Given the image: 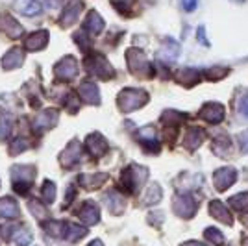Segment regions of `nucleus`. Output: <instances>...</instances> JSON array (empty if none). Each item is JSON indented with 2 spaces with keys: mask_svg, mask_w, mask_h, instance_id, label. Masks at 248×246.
Here are the masks:
<instances>
[{
  "mask_svg": "<svg viewBox=\"0 0 248 246\" xmlns=\"http://www.w3.org/2000/svg\"><path fill=\"white\" fill-rule=\"evenodd\" d=\"M146 100H148V94H146V91H143V89H124V91H121L119 98H117L119 108H121V111H124V113L139 109L141 106H145Z\"/></svg>",
  "mask_w": 248,
  "mask_h": 246,
  "instance_id": "f257e3e1",
  "label": "nucleus"
},
{
  "mask_svg": "<svg viewBox=\"0 0 248 246\" xmlns=\"http://www.w3.org/2000/svg\"><path fill=\"white\" fill-rule=\"evenodd\" d=\"M209 213H211V216H215L217 220L224 222V224H228V226L233 224V216L230 213V209H228L222 202H218V200H213V202L209 204Z\"/></svg>",
  "mask_w": 248,
  "mask_h": 246,
  "instance_id": "9b49d317",
  "label": "nucleus"
},
{
  "mask_svg": "<svg viewBox=\"0 0 248 246\" xmlns=\"http://www.w3.org/2000/svg\"><path fill=\"white\" fill-rule=\"evenodd\" d=\"M80 96H82L85 102H89V104H98V102H100L98 89H96V85H94V83H91V82L82 83V87H80Z\"/></svg>",
  "mask_w": 248,
  "mask_h": 246,
  "instance_id": "a878e982",
  "label": "nucleus"
},
{
  "mask_svg": "<svg viewBox=\"0 0 248 246\" xmlns=\"http://www.w3.org/2000/svg\"><path fill=\"white\" fill-rule=\"evenodd\" d=\"M89 246H104V245L100 243V241H93V243H91Z\"/></svg>",
  "mask_w": 248,
  "mask_h": 246,
  "instance_id": "09e8293b",
  "label": "nucleus"
},
{
  "mask_svg": "<svg viewBox=\"0 0 248 246\" xmlns=\"http://www.w3.org/2000/svg\"><path fill=\"white\" fill-rule=\"evenodd\" d=\"M106 200H108V207H109V211L115 213V215H121L124 211V205H126V200H124L123 195H119L117 191H111L109 195L106 196Z\"/></svg>",
  "mask_w": 248,
  "mask_h": 246,
  "instance_id": "bb28decb",
  "label": "nucleus"
},
{
  "mask_svg": "<svg viewBox=\"0 0 248 246\" xmlns=\"http://www.w3.org/2000/svg\"><path fill=\"white\" fill-rule=\"evenodd\" d=\"M161 187L157 184H152L148 189H146V193H145V196H143V204L145 205H154V204H157L159 200H161Z\"/></svg>",
  "mask_w": 248,
  "mask_h": 246,
  "instance_id": "cd10ccee",
  "label": "nucleus"
},
{
  "mask_svg": "<svg viewBox=\"0 0 248 246\" xmlns=\"http://www.w3.org/2000/svg\"><path fill=\"white\" fill-rule=\"evenodd\" d=\"M111 4H113L119 11H124V10H128V8L134 4V0H111Z\"/></svg>",
  "mask_w": 248,
  "mask_h": 246,
  "instance_id": "a19ab883",
  "label": "nucleus"
},
{
  "mask_svg": "<svg viewBox=\"0 0 248 246\" xmlns=\"http://www.w3.org/2000/svg\"><path fill=\"white\" fill-rule=\"evenodd\" d=\"M24 144H26L24 141H17V143L13 144V148H11V154H17L19 150H24V148H26Z\"/></svg>",
  "mask_w": 248,
  "mask_h": 246,
  "instance_id": "a18cd8bd",
  "label": "nucleus"
},
{
  "mask_svg": "<svg viewBox=\"0 0 248 246\" xmlns=\"http://www.w3.org/2000/svg\"><path fill=\"white\" fill-rule=\"evenodd\" d=\"M104 28V19L96 13V11H91L89 15H87V19L83 22V30L89 31V33H100Z\"/></svg>",
  "mask_w": 248,
  "mask_h": 246,
  "instance_id": "4be33fe9",
  "label": "nucleus"
},
{
  "mask_svg": "<svg viewBox=\"0 0 248 246\" xmlns=\"http://www.w3.org/2000/svg\"><path fill=\"white\" fill-rule=\"evenodd\" d=\"M11 128H13V117L8 113H0V137L10 135Z\"/></svg>",
  "mask_w": 248,
  "mask_h": 246,
  "instance_id": "7c9ffc66",
  "label": "nucleus"
},
{
  "mask_svg": "<svg viewBox=\"0 0 248 246\" xmlns=\"http://www.w3.org/2000/svg\"><path fill=\"white\" fill-rule=\"evenodd\" d=\"M137 137H139V141L145 144L146 148L157 150V146H159V143H157V134H155V130L152 128V126H145V128H141V130H139V134H137Z\"/></svg>",
  "mask_w": 248,
  "mask_h": 246,
  "instance_id": "aec40b11",
  "label": "nucleus"
},
{
  "mask_svg": "<svg viewBox=\"0 0 248 246\" xmlns=\"http://www.w3.org/2000/svg\"><path fill=\"white\" fill-rule=\"evenodd\" d=\"M54 72H56V76H58V78H63V80H73L74 76H76V72H78V63H76L74 58L67 56L65 60H62V62L54 67Z\"/></svg>",
  "mask_w": 248,
  "mask_h": 246,
  "instance_id": "1a4fd4ad",
  "label": "nucleus"
},
{
  "mask_svg": "<svg viewBox=\"0 0 248 246\" xmlns=\"http://www.w3.org/2000/svg\"><path fill=\"white\" fill-rule=\"evenodd\" d=\"M85 67H87V71H91L93 74H96L98 78H102V80H108V78L113 76L111 65L106 62L102 56H96V58H93V60H87Z\"/></svg>",
  "mask_w": 248,
  "mask_h": 246,
  "instance_id": "0eeeda50",
  "label": "nucleus"
},
{
  "mask_svg": "<svg viewBox=\"0 0 248 246\" xmlns=\"http://www.w3.org/2000/svg\"><path fill=\"white\" fill-rule=\"evenodd\" d=\"M178 56H180V45L174 39H167L157 52V58L163 62H174Z\"/></svg>",
  "mask_w": 248,
  "mask_h": 246,
  "instance_id": "4468645a",
  "label": "nucleus"
},
{
  "mask_svg": "<svg viewBox=\"0 0 248 246\" xmlns=\"http://www.w3.org/2000/svg\"><path fill=\"white\" fill-rule=\"evenodd\" d=\"M30 209L33 215H39V216H45L46 215V209L45 207H41V204L39 202H30Z\"/></svg>",
  "mask_w": 248,
  "mask_h": 246,
  "instance_id": "79ce46f5",
  "label": "nucleus"
},
{
  "mask_svg": "<svg viewBox=\"0 0 248 246\" xmlns=\"http://www.w3.org/2000/svg\"><path fill=\"white\" fill-rule=\"evenodd\" d=\"M200 78H202V74L197 69H182V71L176 72V82L182 83V85H187V87L198 83Z\"/></svg>",
  "mask_w": 248,
  "mask_h": 246,
  "instance_id": "a211bd4d",
  "label": "nucleus"
},
{
  "mask_svg": "<svg viewBox=\"0 0 248 246\" xmlns=\"http://www.w3.org/2000/svg\"><path fill=\"white\" fill-rule=\"evenodd\" d=\"M213 182H215L217 191L222 193V191H226L228 187H232V185L237 182V170L233 167H222V169L215 170Z\"/></svg>",
  "mask_w": 248,
  "mask_h": 246,
  "instance_id": "423d86ee",
  "label": "nucleus"
},
{
  "mask_svg": "<svg viewBox=\"0 0 248 246\" xmlns=\"http://www.w3.org/2000/svg\"><path fill=\"white\" fill-rule=\"evenodd\" d=\"M200 117L211 124H217L224 119V106L217 102H207L200 109Z\"/></svg>",
  "mask_w": 248,
  "mask_h": 246,
  "instance_id": "6e6552de",
  "label": "nucleus"
},
{
  "mask_svg": "<svg viewBox=\"0 0 248 246\" xmlns=\"http://www.w3.org/2000/svg\"><path fill=\"white\" fill-rule=\"evenodd\" d=\"M15 10L21 11L22 15L26 17H33V15H39L43 10L41 2L37 0H15Z\"/></svg>",
  "mask_w": 248,
  "mask_h": 246,
  "instance_id": "dca6fc26",
  "label": "nucleus"
},
{
  "mask_svg": "<svg viewBox=\"0 0 248 246\" xmlns=\"http://www.w3.org/2000/svg\"><path fill=\"white\" fill-rule=\"evenodd\" d=\"M67 230H69V235H67L69 241H78V239H82L87 233L85 228H80V226H74V224H67Z\"/></svg>",
  "mask_w": 248,
  "mask_h": 246,
  "instance_id": "72a5a7b5",
  "label": "nucleus"
},
{
  "mask_svg": "<svg viewBox=\"0 0 248 246\" xmlns=\"http://www.w3.org/2000/svg\"><path fill=\"white\" fill-rule=\"evenodd\" d=\"M172 207H174V213L182 218H191L197 213L198 205L197 200L193 198L191 193H178L172 200Z\"/></svg>",
  "mask_w": 248,
  "mask_h": 246,
  "instance_id": "f03ea898",
  "label": "nucleus"
},
{
  "mask_svg": "<svg viewBox=\"0 0 248 246\" xmlns=\"http://www.w3.org/2000/svg\"><path fill=\"white\" fill-rule=\"evenodd\" d=\"M213 150H215V154L220 155V157H228L230 152H232V139H230L226 134L217 135V139L213 141Z\"/></svg>",
  "mask_w": 248,
  "mask_h": 246,
  "instance_id": "5701e85b",
  "label": "nucleus"
},
{
  "mask_svg": "<svg viewBox=\"0 0 248 246\" xmlns=\"http://www.w3.org/2000/svg\"><path fill=\"white\" fill-rule=\"evenodd\" d=\"M11 174H13V187L17 189V193H26V189L30 187L31 178L35 174V167L31 165H17L11 169Z\"/></svg>",
  "mask_w": 248,
  "mask_h": 246,
  "instance_id": "7ed1b4c3",
  "label": "nucleus"
},
{
  "mask_svg": "<svg viewBox=\"0 0 248 246\" xmlns=\"http://www.w3.org/2000/svg\"><path fill=\"white\" fill-rule=\"evenodd\" d=\"M146 174H148V170H146L145 167H139V165H130V167L124 170L123 184L126 185V189H128L130 193H135V191H137L141 185L145 184Z\"/></svg>",
  "mask_w": 248,
  "mask_h": 246,
  "instance_id": "20e7f679",
  "label": "nucleus"
},
{
  "mask_svg": "<svg viewBox=\"0 0 248 246\" xmlns=\"http://www.w3.org/2000/svg\"><path fill=\"white\" fill-rule=\"evenodd\" d=\"M237 111L241 117L248 119V91H245L237 98Z\"/></svg>",
  "mask_w": 248,
  "mask_h": 246,
  "instance_id": "f704fd0d",
  "label": "nucleus"
},
{
  "mask_svg": "<svg viewBox=\"0 0 248 246\" xmlns=\"http://www.w3.org/2000/svg\"><path fill=\"white\" fill-rule=\"evenodd\" d=\"M4 22H6V24H4V26H6L4 30L8 31V35H11V37H19V35L22 33V28L13 21L11 17H4Z\"/></svg>",
  "mask_w": 248,
  "mask_h": 246,
  "instance_id": "473e14b6",
  "label": "nucleus"
},
{
  "mask_svg": "<svg viewBox=\"0 0 248 246\" xmlns=\"http://www.w3.org/2000/svg\"><path fill=\"white\" fill-rule=\"evenodd\" d=\"M204 235H206L207 241H211L213 245H217V246L224 245V235L218 231L217 228H207L206 231H204Z\"/></svg>",
  "mask_w": 248,
  "mask_h": 246,
  "instance_id": "2f4dec72",
  "label": "nucleus"
},
{
  "mask_svg": "<svg viewBox=\"0 0 248 246\" xmlns=\"http://www.w3.org/2000/svg\"><path fill=\"white\" fill-rule=\"evenodd\" d=\"M182 6L186 11H195L198 6V0H182Z\"/></svg>",
  "mask_w": 248,
  "mask_h": 246,
  "instance_id": "37998d69",
  "label": "nucleus"
},
{
  "mask_svg": "<svg viewBox=\"0 0 248 246\" xmlns=\"http://www.w3.org/2000/svg\"><path fill=\"white\" fill-rule=\"evenodd\" d=\"M235 2H245V0H235Z\"/></svg>",
  "mask_w": 248,
  "mask_h": 246,
  "instance_id": "3c124183",
  "label": "nucleus"
},
{
  "mask_svg": "<svg viewBox=\"0 0 248 246\" xmlns=\"http://www.w3.org/2000/svg\"><path fill=\"white\" fill-rule=\"evenodd\" d=\"M245 246H248V239H245Z\"/></svg>",
  "mask_w": 248,
  "mask_h": 246,
  "instance_id": "8fccbe9b",
  "label": "nucleus"
},
{
  "mask_svg": "<svg viewBox=\"0 0 248 246\" xmlns=\"http://www.w3.org/2000/svg\"><path fill=\"white\" fill-rule=\"evenodd\" d=\"M126 60H128V67L130 71L137 74V76H150V63L146 62L145 54L139 50V48H130L126 52Z\"/></svg>",
  "mask_w": 248,
  "mask_h": 246,
  "instance_id": "39448f33",
  "label": "nucleus"
},
{
  "mask_svg": "<svg viewBox=\"0 0 248 246\" xmlns=\"http://www.w3.org/2000/svg\"><path fill=\"white\" fill-rule=\"evenodd\" d=\"M204 141H206V132H204L202 128H191V130L187 132L184 144H186V148L189 152H195Z\"/></svg>",
  "mask_w": 248,
  "mask_h": 246,
  "instance_id": "f8f14e48",
  "label": "nucleus"
},
{
  "mask_svg": "<svg viewBox=\"0 0 248 246\" xmlns=\"http://www.w3.org/2000/svg\"><path fill=\"white\" fill-rule=\"evenodd\" d=\"M182 246H206L204 243H198V241H189V243H186V245Z\"/></svg>",
  "mask_w": 248,
  "mask_h": 246,
  "instance_id": "de8ad7c7",
  "label": "nucleus"
},
{
  "mask_svg": "<svg viewBox=\"0 0 248 246\" xmlns=\"http://www.w3.org/2000/svg\"><path fill=\"white\" fill-rule=\"evenodd\" d=\"M184 121V115L182 113H176V111H165L163 113V123L170 124V123H182Z\"/></svg>",
  "mask_w": 248,
  "mask_h": 246,
  "instance_id": "58836bf2",
  "label": "nucleus"
},
{
  "mask_svg": "<svg viewBox=\"0 0 248 246\" xmlns=\"http://www.w3.org/2000/svg\"><path fill=\"white\" fill-rule=\"evenodd\" d=\"M237 143H239L241 152H243V154H248V132H241V134L237 135Z\"/></svg>",
  "mask_w": 248,
  "mask_h": 246,
  "instance_id": "ea45409f",
  "label": "nucleus"
},
{
  "mask_svg": "<svg viewBox=\"0 0 248 246\" xmlns=\"http://www.w3.org/2000/svg\"><path fill=\"white\" fill-rule=\"evenodd\" d=\"M80 11H82V2H80V0H71V2L65 6V10H63L62 24H65V26L74 24L76 19L80 17Z\"/></svg>",
  "mask_w": 248,
  "mask_h": 246,
  "instance_id": "ddd939ff",
  "label": "nucleus"
},
{
  "mask_svg": "<svg viewBox=\"0 0 248 246\" xmlns=\"http://www.w3.org/2000/svg\"><path fill=\"white\" fill-rule=\"evenodd\" d=\"M22 60H24V54H22L19 48H11L6 56H4V60H2V67L4 69H17V67H21L22 65Z\"/></svg>",
  "mask_w": 248,
  "mask_h": 246,
  "instance_id": "412c9836",
  "label": "nucleus"
},
{
  "mask_svg": "<svg viewBox=\"0 0 248 246\" xmlns=\"http://www.w3.org/2000/svg\"><path fill=\"white\" fill-rule=\"evenodd\" d=\"M19 215H21V211H19V205L15 200H11V198H2L0 200V216L17 218Z\"/></svg>",
  "mask_w": 248,
  "mask_h": 246,
  "instance_id": "393cba45",
  "label": "nucleus"
},
{
  "mask_svg": "<svg viewBox=\"0 0 248 246\" xmlns=\"http://www.w3.org/2000/svg\"><path fill=\"white\" fill-rule=\"evenodd\" d=\"M80 159H82V146L78 143H71L67 146V150L62 154V163L67 169H73L74 165L80 163Z\"/></svg>",
  "mask_w": 248,
  "mask_h": 246,
  "instance_id": "9d476101",
  "label": "nucleus"
},
{
  "mask_svg": "<svg viewBox=\"0 0 248 246\" xmlns=\"http://www.w3.org/2000/svg\"><path fill=\"white\" fill-rule=\"evenodd\" d=\"M15 241H17V245H28L31 241V235L28 230H17V233H15Z\"/></svg>",
  "mask_w": 248,
  "mask_h": 246,
  "instance_id": "4c0bfd02",
  "label": "nucleus"
},
{
  "mask_svg": "<svg viewBox=\"0 0 248 246\" xmlns=\"http://www.w3.org/2000/svg\"><path fill=\"white\" fill-rule=\"evenodd\" d=\"M46 43H48V31L46 30H41L37 31V33H33L28 37V41H26V48L28 50H41L46 46Z\"/></svg>",
  "mask_w": 248,
  "mask_h": 246,
  "instance_id": "b1692460",
  "label": "nucleus"
},
{
  "mask_svg": "<svg viewBox=\"0 0 248 246\" xmlns=\"http://www.w3.org/2000/svg\"><path fill=\"white\" fill-rule=\"evenodd\" d=\"M106 180H108V176L106 174H96V176L85 174L80 182H82V185H85V187H100Z\"/></svg>",
  "mask_w": 248,
  "mask_h": 246,
  "instance_id": "c756f323",
  "label": "nucleus"
},
{
  "mask_svg": "<svg viewBox=\"0 0 248 246\" xmlns=\"http://www.w3.org/2000/svg\"><path fill=\"white\" fill-rule=\"evenodd\" d=\"M100 218V213H98V207L93 202H85L83 207L80 209V220L85 222V224H96Z\"/></svg>",
  "mask_w": 248,
  "mask_h": 246,
  "instance_id": "6ab92c4d",
  "label": "nucleus"
},
{
  "mask_svg": "<svg viewBox=\"0 0 248 246\" xmlns=\"http://www.w3.org/2000/svg\"><path fill=\"white\" fill-rule=\"evenodd\" d=\"M226 74H228V69H224V67H213V69L207 71V78L209 80H222Z\"/></svg>",
  "mask_w": 248,
  "mask_h": 246,
  "instance_id": "e433bc0d",
  "label": "nucleus"
},
{
  "mask_svg": "<svg viewBox=\"0 0 248 246\" xmlns=\"http://www.w3.org/2000/svg\"><path fill=\"white\" fill-rule=\"evenodd\" d=\"M43 196H45V200L50 204V202H54V198H56V185L52 184V182H45L43 184Z\"/></svg>",
  "mask_w": 248,
  "mask_h": 246,
  "instance_id": "c9c22d12",
  "label": "nucleus"
},
{
  "mask_svg": "<svg viewBox=\"0 0 248 246\" xmlns=\"http://www.w3.org/2000/svg\"><path fill=\"white\" fill-rule=\"evenodd\" d=\"M63 0H46V4L50 6V8H56V6H60Z\"/></svg>",
  "mask_w": 248,
  "mask_h": 246,
  "instance_id": "49530a36",
  "label": "nucleus"
},
{
  "mask_svg": "<svg viewBox=\"0 0 248 246\" xmlns=\"http://www.w3.org/2000/svg\"><path fill=\"white\" fill-rule=\"evenodd\" d=\"M198 39L202 41V45L209 46V41H207V37H206V28H204V26H200V28H198Z\"/></svg>",
  "mask_w": 248,
  "mask_h": 246,
  "instance_id": "c03bdc74",
  "label": "nucleus"
},
{
  "mask_svg": "<svg viewBox=\"0 0 248 246\" xmlns=\"http://www.w3.org/2000/svg\"><path fill=\"white\" fill-rule=\"evenodd\" d=\"M230 205L237 211H248V193H239L230 198Z\"/></svg>",
  "mask_w": 248,
  "mask_h": 246,
  "instance_id": "c85d7f7f",
  "label": "nucleus"
},
{
  "mask_svg": "<svg viewBox=\"0 0 248 246\" xmlns=\"http://www.w3.org/2000/svg\"><path fill=\"white\" fill-rule=\"evenodd\" d=\"M56 123H58V113L54 111V109H46V111H43L41 115L35 117L33 128H35V130H48V128L54 126Z\"/></svg>",
  "mask_w": 248,
  "mask_h": 246,
  "instance_id": "f3484780",
  "label": "nucleus"
},
{
  "mask_svg": "<svg viewBox=\"0 0 248 246\" xmlns=\"http://www.w3.org/2000/svg\"><path fill=\"white\" fill-rule=\"evenodd\" d=\"M85 143H87V146H89V150H91V154L94 157H102L108 152V143H106V139L100 134H91Z\"/></svg>",
  "mask_w": 248,
  "mask_h": 246,
  "instance_id": "2eb2a0df",
  "label": "nucleus"
}]
</instances>
